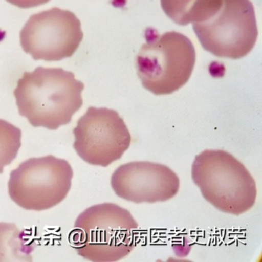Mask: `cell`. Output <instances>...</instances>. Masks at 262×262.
Instances as JSON below:
<instances>
[{"label": "cell", "mask_w": 262, "mask_h": 262, "mask_svg": "<svg viewBox=\"0 0 262 262\" xmlns=\"http://www.w3.org/2000/svg\"><path fill=\"white\" fill-rule=\"evenodd\" d=\"M84 88L72 72L39 67L24 73L14 96L19 115L30 125L56 130L70 123L82 106Z\"/></svg>", "instance_id": "cell-1"}, {"label": "cell", "mask_w": 262, "mask_h": 262, "mask_svg": "<svg viewBox=\"0 0 262 262\" xmlns=\"http://www.w3.org/2000/svg\"><path fill=\"white\" fill-rule=\"evenodd\" d=\"M138 228L128 210L116 204H99L78 216L70 242L79 255L90 261H118L136 246Z\"/></svg>", "instance_id": "cell-2"}, {"label": "cell", "mask_w": 262, "mask_h": 262, "mask_svg": "<svg viewBox=\"0 0 262 262\" xmlns=\"http://www.w3.org/2000/svg\"><path fill=\"white\" fill-rule=\"evenodd\" d=\"M191 178L204 199L222 212L238 216L255 204V181L240 161L224 150H205L196 156Z\"/></svg>", "instance_id": "cell-3"}, {"label": "cell", "mask_w": 262, "mask_h": 262, "mask_svg": "<svg viewBox=\"0 0 262 262\" xmlns=\"http://www.w3.org/2000/svg\"><path fill=\"white\" fill-rule=\"evenodd\" d=\"M195 60L191 41L171 31L147 39L136 56V67L144 88L162 96L171 94L187 83Z\"/></svg>", "instance_id": "cell-4"}, {"label": "cell", "mask_w": 262, "mask_h": 262, "mask_svg": "<svg viewBox=\"0 0 262 262\" xmlns=\"http://www.w3.org/2000/svg\"><path fill=\"white\" fill-rule=\"evenodd\" d=\"M73 178V168L65 159L51 155L32 158L10 173L9 194L24 209L48 210L67 198Z\"/></svg>", "instance_id": "cell-5"}, {"label": "cell", "mask_w": 262, "mask_h": 262, "mask_svg": "<svg viewBox=\"0 0 262 262\" xmlns=\"http://www.w3.org/2000/svg\"><path fill=\"white\" fill-rule=\"evenodd\" d=\"M193 30L204 50L225 59L246 56L258 36L250 0H223L215 14L204 22L193 24Z\"/></svg>", "instance_id": "cell-6"}, {"label": "cell", "mask_w": 262, "mask_h": 262, "mask_svg": "<svg viewBox=\"0 0 262 262\" xmlns=\"http://www.w3.org/2000/svg\"><path fill=\"white\" fill-rule=\"evenodd\" d=\"M19 36L23 50L34 60L55 62L74 55L83 33L74 13L54 7L32 15Z\"/></svg>", "instance_id": "cell-7"}, {"label": "cell", "mask_w": 262, "mask_h": 262, "mask_svg": "<svg viewBox=\"0 0 262 262\" xmlns=\"http://www.w3.org/2000/svg\"><path fill=\"white\" fill-rule=\"evenodd\" d=\"M73 148L87 163L107 167L129 148L132 136L117 111L90 107L73 129Z\"/></svg>", "instance_id": "cell-8"}, {"label": "cell", "mask_w": 262, "mask_h": 262, "mask_svg": "<svg viewBox=\"0 0 262 262\" xmlns=\"http://www.w3.org/2000/svg\"><path fill=\"white\" fill-rule=\"evenodd\" d=\"M111 185L116 195L136 204L165 202L180 188L176 172L166 165L151 162H132L113 172Z\"/></svg>", "instance_id": "cell-9"}, {"label": "cell", "mask_w": 262, "mask_h": 262, "mask_svg": "<svg viewBox=\"0 0 262 262\" xmlns=\"http://www.w3.org/2000/svg\"><path fill=\"white\" fill-rule=\"evenodd\" d=\"M223 0H161L164 13L178 25L202 23L220 9Z\"/></svg>", "instance_id": "cell-10"}, {"label": "cell", "mask_w": 262, "mask_h": 262, "mask_svg": "<svg viewBox=\"0 0 262 262\" xmlns=\"http://www.w3.org/2000/svg\"><path fill=\"white\" fill-rule=\"evenodd\" d=\"M36 246L30 231L19 229L15 224L0 222V262L33 261Z\"/></svg>", "instance_id": "cell-11"}, {"label": "cell", "mask_w": 262, "mask_h": 262, "mask_svg": "<svg viewBox=\"0 0 262 262\" xmlns=\"http://www.w3.org/2000/svg\"><path fill=\"white\" fill-rule=\"evenodd\" d=\"M20 128L4 119H0V174L12 163L21 147Z\"/></svg>", "instance_id": "cell-12"}, {"label": "cell", "mask_w": 262, "mask_h": 262, "mask_svg": "<svg viewBox=\"0 0 262 262\" xmlns=\"http://www.w3.org/2000/svg\"><path fill=\"white\" fill-rule=\"evenodd\" d=\"M7 1L19 8L30 9L44 5L50 2V0H7Z\"/></svg>", "instance_id": "cell-13"}]
</instances>
